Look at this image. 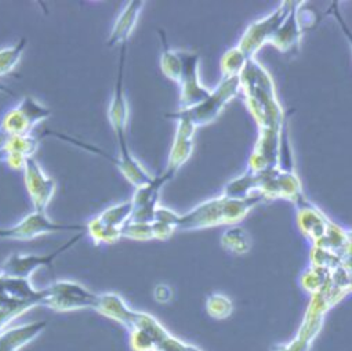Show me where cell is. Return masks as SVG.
I'll list each match as a JSON object with an SVG mask.
<instances>
[{"label": "cell", "instance_id": "7a4b0ae2", "mask_svg": "<svg viewBox=\"0 0 352 351\" xmlns=\"http://www.w3.org/2000/svg\"><path fill=\"white\" fill-rule=\"evenodd\" d=\"M264 195L246 198L220 197L209 200L186 215H179L175 220V230L194 231L210 228L221 224H232L242 220L248 212L263 200Z\"/></svg>", "mask_w": 352, "mask_h": 351}, {"label": "cell", "instance_id": "484cf974", "mask_svg": "<svg viewBox=\"0 0 352 351\" xmlns=\"http://www.w3.org/2000/svg\"><path fill=\"white\" fill-rule=\"evenodd\" d=\"M130 347L133 351H155L156 343L146 330L135 328L130 330Z\"/></svg>", "mask_w": 352, "mask_h": 351}, {"label": "cell", "instance_id": "d4e9b609", "mask_svg": "<svg viewBox=\"0 0 352 351\" xmlns=\"http://www.w3.org/2000/svg\"><path fill=\"white\" fill-rule=\"evenodd\" d=\"M122 238H129L134 241H151L155 240L152 223H134L129 222L120 230Z\"/></svg>", "mask_w": 352, "mask_h": 351}, {"label": "cell", "instance_id": "8992f818", "mask_svg": "<svg viewBox=\"0 0 352 351\" xmlns=\"http://www.w3.org/2000/svg\"><path fill=\"white\" fill-rule=\"evenodd\" d=\"M52 115L50 108L32 96H25L20 104L10 109L0 123V130L9 137L32 134L34 129Z\"/></svg>", "mask_w": 352, "mask_h": 351}, {"label": "cell", "instance_id": "5b68a950", "mask_svg": "<svg viewBox=\"0 0 352 351\" xmlns=\"http://www.w3.org/2000/svg\"><path fill=\"white\" fill-rule=\"evenodd\" d=\"M100 295L93 293L86 286L74 281H57L46 288V296L42 306L65 312L82 308L96 310Z\"/></svg>", "mask_w": 352, "mask_h": 351}, {"label": "cell", "instance_id": "52a82bcc", "mask_svg": "<svg viewBox=\"0 0 352 351\" xmlns=\"http://www.w3.org/2000/svg\"><path fill=\"white\" fill-rule=\"evenodd\" d=\"M86 231L78 233L64 245L57 248L56 251L50 252L49 255H12L0 267V274L10 277V278H20V279H31L32 274L42 268L50 267L63 253L71 251L85 235Z\"/></svg>", "mask_w": 352, "mask_h": 351}, {"label": "cell", "instance_id": "ffe728a7", "mask_svg": "<svg viewBox=\"0 0 352 351\" xmlns=\"http://www.w3.org/2000/svg\"><path fill=\"white\" fill-rule=\"evenodd\" d=\"M133 211H134V208H133L131 201H127V202H122L119 205L105 209L97 217L104 226L113 228V230H122L131 220Z\"/></svg>", "mask_w": 352, "mask_h": 351}, {"label": "cell", "instance_id": "d6a6232c", "mask_svg": "<svg viewBox=\"0 0 352 351\" xmlns=\"http://www.w3.org/2000/svg\"><path fill=\"white\" fill-rule=\"evenodd\" d=\"M2 279H3V275H2V274H0V284H2Z\"/></svg>", "mask_w": 352, "mask_h": 351}, {"label": "cell", "instance_id": "ac0fdd59", "mask_svg": "<svg viewBox=\"0 0 352 351\" xmlns=\"http://www.w3.org/2000/svg\"><path fill=\"white\" fill-rule=\"evenodd\" d=\"M157 35H159V39L162 43L160 70L167 79L179 83L180 78H182V72H183V61H182L180 53L170 47L166 32L163 30H159Z\"/></svg>", "mask_w": 352, "mask_h": 351}, {"label": "cell", "instance_id": "ba28073f", "mask_svg": "<svg viewBox=\"0 0 352 351\" xmlns=\"http://www.w3.org/2000/svg\"><path fill=\"white\" fill-rule=\"evenodd\" d=\"M67 231H86V226L82 224H60L50 220L46 213L32 212L24 217L20 223L9 228H0V240H19L31 241L38 237L53 234V233H67Z\"/></svg>", "mask_w": 352, "mask_h": 351}, {"label": "cell", "instance_id": "4316f807", "mask_svg": "<svg viewBox=\"0 0 352 351\" xmlns=\"http://www.w3.org/2000/svg\"><path fill=\"white\" fill-rule=\"evenodd\" d=\"M188 343H184L170 334L166 340H163L160 344L156 345L155 351H186Z\"/></svg>", "mask_w": 352, "mask_h": 351}, {"label": "cell", "instance_id": "cb8c5ba5", "mask_svg": "<svg viewBox=\"0 0 352 351\" xmlns=\"http://www.w3.org/2000/svg\"><path fill=\"white\" fill-rule=\"evenodd\" d=\"M206 311L214 319H226L232 314L234 304L226 295L212 293L206 299Z\"/></svg>", "mask_w": 352, "mask_h": 351}, {"label": "cell", "instance_id": "9c48e42d", "mask_svg": "<svg viewBox=\"0 0 352 351\" xmlns=\"http://www.w3.org/2000/svg\"><path fill=\"white\" fill-rule=\"evenodd\" d=\"M293 5L294 3L285 2L270 17H267L265 20L258 21V23L249 27V30L246 31V34L241 39L239 46L236 47L246 57L248 61L253 58V56L261 47L263 43L271 42L274 39L275 34L278 32L280 25L285 23L287 16L290 14V12L293 9Z\"/></svg>", "mask_w": 352, "mask_h": 351}, {"label": "cell", "instance_id": "2e32d148", "mask_svg": "<svg viewBox=\"0 0 352 351\" xmlns=\"http://www.w3.org/2000/svg\"><path fill=\"white\" fill-rule=\"evenodd\" d=\"M145 6L144 0H133V2H129L126 8L122 10L119 14L111 35L108 38V47H115V46H123L127 45L129 38L131 36L137 21L140 19V14Z\"/></svg>", "mask_w": 352, "mask_h": 351}, {"label": "cell", "instance_id": "44dd1931", "mask_svg": "<svg viewBox=\"0 0 352 351\" xmlns=\"http://www.w3.org/2000/svg\"><path fill=\"white\" fill-rule=\"evenodd\" d=\"M86 233H89L96 245H111L122 240L120 230H113L104 226L98 217H94L86 224Z\"/></svg>", "mask_w": 352, "mask_h": 351}, {"label": "cell", "instance_id": "4fadbf2b", "mask_svg": "<svg viewBox=\"0 0 352 351\" xmlns=\"http://www.w3.org/2000/svg\"><path fill=\"white\" fill-rule=\"evenodd\" d=\"M197 127L187 122V120H179L177 122V130H175L173 145L170 149L166 171L171 176H175L180 170V167L190 159L194 151V134Z\"/></svg>", "mask_w": 352, "mask_h": 351}, {"label": "cell", "instance_id": "f546056e", "mask_svg": "<svg viewBox=\"0 0 352 351\" xmlns=\"http://www.w3.org/2000/svg\"><path fill=\"white\" fill-rule=\"evenodd\" d=\"M337 2H334L333 5H331V9L329 10V14H333L334 16V19L337 20V23H338V25H340V28H341V31L344 32V35H345V38L348 39V43L351 45V47H352V31L349 30V27L346 25V23L344 21V19H342V16L340 14V12H338V8H337Z\"/></svg>", "mask_w": 352, "mask_h": 351}, {"label": "cell", "instance_id": "5bb4252c", "mask_svg": "<svg viewBox=\"0 0 352 351\" xmlns=\"http://www.w3.org/2000/svg\"><path fill=\"white\" fill-rule=\"evenodd\" d=\"M96 311L102 314L104 317H108V318L122 323L129 330L134 329V326L137 325L140 312H141V311L133 310L124 301V299L118 293L100 295Z\"/></svg>", "mask_w": 352, "mask_h": 351}, {"label": "cell", "instance_id": "e0dca14e", "mask_svg": "<svg viewBox=\"0 0 352 351\" xmlns=\"http://www.w3.org/2000/svg\"><path fill=\"white\" fill-rule=\"evenodd\" d=\"M47 323V321H36L6 329L3 333H0V351H19L38 337L46 329Z\"/></svg>", "mask_w": 352, "mask_h": 351}, {"label": "cell", "instance_id": "7402d4cb", "mask_svg": "<svg viewBox=\"0 0 352 351\" xmlns=\"http://www.w3.org/2000/svg\"><path fill=\"white\" fill-rule=\"evenodd\" d=\"M221 245L232 255H243L250 249V238L242 228H231L224 233Z\"/></svg>", "mask_w": 352, "mask_h": 351}, {"label": "cell", "instance_id": "83f0119b", "mask_svg": "<svg viewBox=\"0 0 352 351\" xmlns=\"http://www.w3.org/2000/svg\"><path fill=\"white\" fill-rule=\"evenodd\" d=\"M153 299L160 304H167L173 299V289L168 285L159 284L153 289Z\"/></svg>", "mask_w": 352, "mask_h": 351}, {"label": "cell", "instance_id": "8fae6325", "mask_svg": "<svg viewBox=\"0 0 352 351\" xmlns=\"http://www.w3.org/2000/svg\"><path fill=\"white\" fill-rule=\"evenodd\" d=\"M24 182L35 212L46 213V209L57 190V184L45 173V170L35 158H30L25 162Z\"/></svg>", "mask_w": 352, "mask_h": 351}, {"label": "cell", "instance_id": "d6986e66", "mask_svg": "<svg viewBox=\"0 0 352 351\" xmlns=\"http://www.w3.org/2000/svg\"><path fill=\"white\" fill-rule=\"evenodd\" d=\"M297 5L298 3L293 5L290 14L287 16L285 23L278 30L274 39L271 41V43L275 45L282 53H286L287 50L296 47L298 45V41L301 36V31L297 24V8H296Z\"/></svg>", "mask_w": 352, "mask_h": 351}, {"label": "cell", "instance_id": "6da1fadb", "mask_svg": "<svg viewBox=\"0 0 352 351\" xmlns=\"http://www.w3.org/2000/svg\"><path fill=\"white\" fill-rule=\"evenodd\" d=\"M126 52H127V45L120 46L118 76L115 82L113 96L108 109V119L115 131V136L118 138V145H119V156L116 158L115 166L119 169V171L123 174V178L130 184H133L135 189H140L145 184H149L153 180V176H151L142 167V164L134 158L126 138L127 120H129V104H127V97L124 90Z\"/></svg>", "mask_w": 352, "mask_h": 351}, {"label": "cell", "instance_id": "4dcf8cb0", "mask_svg": "<svg viewBox=\"0 0 352 351\" xmlns=\"http://www.w3.org/2000/svg\"><path fill=\"white\" fill-rule=\"evenodd\" d=\"M8 140H9V136L0 130V162H2V149H3L5 144L8 142Z\"/></svg>", "mask_w": 352, "mask_h": 351}, {"label": "cell", "instance_id": "7c38bea8", "mask_svg": "<svg viewBox=\"0 0 352 351\" xmlns=\"http://www.w3.org/2000/svg\"><path fill=\"white\" fill-rule=\"evenodd\" d=\"M174 176L167 173L166 170L159 176H155L149 184H145L140 189H135L133 198L130 200L133 204V216L130 222L134 223H153L156 209L159 205L160 191L166 183H168Z\"/></svg>", "mask_w": 352, "mask_h": 351}, {"label": "cell", "instance_id": "277c9868", "mask_svg": "<svg viewBox=\"0 0 352 351\" xmlns=\"http://www.w3.org/2000/svg\"><path fill=\"white\" fill-rule=\"evenodd\" d=\"M241 86V76L224 78L220 82V85L214 90H212V94L205 101L188 109H179L170 112L166 115V118L174 119L177 122L187 120L192 123L195 127L209 125L220 115L227 103L238 94Z\"/></svg>", "mask_w": 352, "mask_h": 351}, {"label": "cell", "instance_id": "3957f363", "mask_svg": "<svg viewBox=\"0 0 352 351\" xmlns=\"http://www.w3.org/2000/svg\"><path fill=\"white\" fill-rule=\"evenodd\" d=\"M336 303L337 301L333 297L329 285L326 284L320 292L312 295L296 337L289 343L276 344L272 351H309L314 340L323 326L326 312Z\"/></svg>", "mask_w": 352, "mask_h": 351}, {"label": "cell", "instance_id": "9a60e30c", "mask_svg": "<svg viewBox=\"0 0 352 351\" xmlns=\"http://www.w3.org/2000/svg\"><path fill=\"white\" fill-rule=\"evenodd\" d=\"M39 147V137L34 134L9 137L2 149V162L14 170H24L25 162L34 158Z\"/></svg>", "mask_w": 352, "mask_h": 351}, {"label": "cell", "instance_id": "603a6c76", "mask_svg": "<svg viewBox=\"0 0 352 351\" xmlns=\"http://www.w3.org/2000/svg\"><path fill=\"white\" fill-rule=\"evenodd\" d=\"M27 45V39H21L14 46L0 50V76L10 74L17 67L25 52Z\"/></svg>", "mask_w": 352, "mask_h": 351}, {"label": "cell", "instance_id": "1f68e13d", "mask_svg": "<svg viewBox=\"0 0 352 351\" xmlns=\"http://www.w3.org/2000/svg\"><path fill=\"white\" fill-rule=\"evenodd\" d=\"M186 351H202L201 348H198L197 345H192V344H187V348Z\"/></svg>", "mask_w": 352, "mask_h": 351}, {"label": "cell", "instance_id": "f1b7e54d", "mask_svg": "<svg viewBox=\"0 0 352 351\" xmlns=\"http://www.w3.org/2000/svg\"><path fill=\"white\" fill-rule=\"evenodd\" d=\"M152 228H153L155 240H160V241L168 240L174 234V231H175L168 224H164V223H160V222H153L152 223Z\"/></svg>", "mask_w": 352, "mask_h": 351}, {"label": "cell", "instance_id": "30bf717a", "mask_svg": "<svg viewBox=\"0 0 352 351\" xmlns=\"http://www.w3.org/2000/svg\"><path fill=\"white\" fill-rule=\"evenodd\" d=\"M183 61V72L180 78V109L197 107L205 101L212 90L205 87L199 79L201 56L197 52H179Z\"/></svg>", "mask_w": 352, "mask_h": 351}]
</instances>
